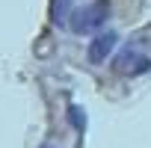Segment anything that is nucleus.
<instances>
[{"label": "nucleus", "instance_id": "f257e3e1", "mask_svg": "<svg viewBox=\"0 0 151 148\" xmlns=\"http://www.w3.org/2000/svg\"><path fill=\"white\" fill-rule=\"evenodd\" d=\"M107 18H110V0H92L80 9H71L68 27L77 36H89V33H98L107 24Z\"/></svg>", "mask_w": 151, "mask_h": 148}, {"label": "nucleus", "instance_id": "f03ea898", "mask_svg": "<svg viewBox=\"0 0 151 148\" xmlns=\"http://www.w3.org/2000/svg\"><path fill=\"white\" fill-rule=\"evenodd\" d=\"M113 68L119 74H124V77H139V74H148L151 71V56L142 53V50H136V47H124L116 56Z\"/></svg>", "mask_w": 151, "mask_h": 148}, {"label": "nucleus", "instance_id": "7ed1b4c3", "mask_svg": "<svg viewBox=\"0 0 151 148\" xmlns=\"http://www.w3.org/2000/svg\"><path fill=\"white\" fill-rule=\"evenodd\" d=\"M119 45V36L113 33V30H104L101 36H95L92 39V45H89V50H86V56H89V62H95V65H101L110 53H113V47Z\"/></svg>", "mask_w": 151, "mask_h": 148}, {"label": "nucleus", "instance_id": "20e7f679", "mask_svg": "<svg viewBox=\"0 0 151 148\" xmlns=\"http://www.w3.org/2000/svg\"><path fill=\"white\" fill-rule=\"evenodd\" d=\"M71 15V0H50V21L56 27H65Z\"/></svg>", "mask_w": 151, "mask_h": 148}, {"label": "nucleus", "instance_id": "39448f33", "mask_svg": "<svg viewBox=\"0 0 151 148\" xmlns=\"http://www.w3.org/2000/svg\"><path fill=\"white\" fill-rule=\"evenodd\" d=\"M68 113H71V124H74V127H77V124L83 127V110H80V107H71Z\"/></svg>", "mask_w": 151, "mask_h": 148}]
</instances>
